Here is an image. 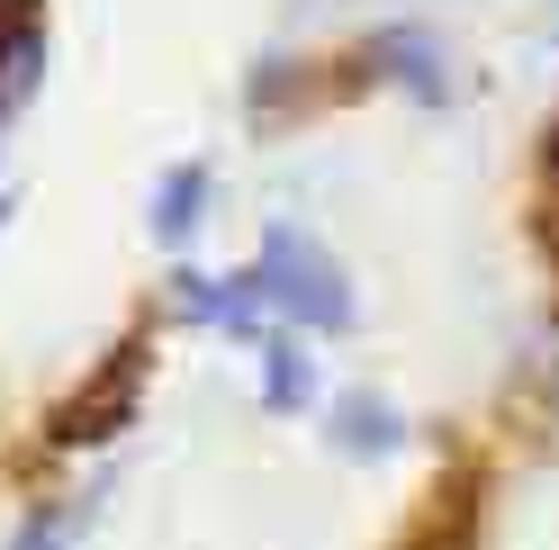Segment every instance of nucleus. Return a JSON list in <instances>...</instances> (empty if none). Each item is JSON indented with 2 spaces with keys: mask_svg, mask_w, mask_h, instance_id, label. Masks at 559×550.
<instances>
[{
  "mask_svg": "<svg viewBox=\"0 0 559 550\" xmlns=\"http://www.w3.org/2000/svg\"><path fill=\"white\" fill-rule=\"evenodd\" d=\"M253 280H262V307L298 334H353L361 325V298H353V271H343L307 226L271 217L262 226V253H253Z\"/></svg>",
  "mask_w": 559,
  "mask_h": 550,
  "instance_id": "f257e3e1",
  "label": "nucleus"
},
{
  "mask_svg": "<svg viewBox=\"0 0 559 550\" xmlns=\"http://www.w3.org/2000/svg\"><path fill=\"white\" fill-rule=\"evenodd\" d=\"M145 380H154V343L127 334L118 352L46 416V442H55V452H99V442H118V433L135 425V406H145Z\"/></svg>",
  "mask_w": 559,
  "mask_h": 550,
  "instance_id": "f03ea898",
  "label": "nucleus"
},
{
  "mask_svg": "<svg viewBox=\"0 0 559 550\" xmlns=\"http://www.w3.org/2000/svg\"><path fill=\"white\" fill-rule=\"evenodd\" d=\"M361 73H370V82H397L415 109H451V99H461L451 55H442L433 27H379V37L361 46Z\"/></svg>",
  "mask_w": 559,
  "mask_h": 550,
  "instance_id": "7ed1b4c3",
  "label": "nucleus"
},
{
  "mask_svg": "<svg viewBox=\"0 0 559 550\" xmlns=\"http://www.w3.org/2000/svg\"><path fill=\"white\" fill-rule=\"evenodd\" d=\"M325 442L343 461H361V469L370 461H397L406 452V416L379 388H343V397H325Z\"/></svg>",
  "mask_w": 559,
  "mask_h": 550,
  "instance_id": "20e7f679",
  "label": "nucleus"
},
{
  "mask_svg": "<svg viewBox=\"0 0 559 550\" xmlns=\"http://www.w3.org/2000/svg\"><path fill=\"white\" fill-rule=\"evenodd\" d=\"M46 82V0H0V118H19Z\"/></svg>",
  "mask_w": 559,
  "mask_h": 550,
  "instance_id": "39448f33",
  "label": "nucleus"
},
{
  "mask_svg": "<svg viewBox=\"0 0 559 550\" xmlns=\"http://www.w3.org/2000/svg\"><path fill=\"white\" fill-rule=\"evenodd\" d=\"M253 361H262V416H307L317 406V352H307L298 325H262Z\"/></svg>",
  "mask_w": 559,
  "mask_h": 550,
  "instance_id": "423d86ee",
  "label": "nucleus"
},
{
  "mask_svg": "<svg viewBox=\"0 0 559 550\" xmlns=\"http://www.w3.org/2000/svg\"><path fill=\"white\" fill-rule=\"evenodd\" d=\"M207 199H217V171H207V163H171L163 181H154V208H145L154 244L190 253V235H199V217H207Z\"/></svg>",
  "mask_w": 559,
  "mask_h": 550,
  "instance_id": "0eeeda50",
  "label": "nucleus"
},
{
  "mask_svg": "<svg viewBox=\"0 0 559 550\" xmlns=\"http://www.w3.org/2000/svg\"><path fill=\"white\" fill-rule=\"evenodd\" d=\"M406 550H478V478H469V488L451 478V488H442V505H433V524L415 533Z\"/></svg>",
  "mask_w": 559,
  "mask_h": 550,
  "instance_id": "6e6552de",
  "label": "nucleus"
},
{
  "mask_svg": "<svg viewBox=\"0 0 559 550\" xmlns=\"http://www.w3.org/2000/svg\"><path fill=\"white\" fill-rule=\"evenodd\" d=\"M163 307L181 325H217V307H226V280L217 271H199V262H171V280H163Z\"/></svg>",
  "mask_w": 559,
  "mask_h": 550,
  "instance_id": "1a4fd4ad",
  "label": "nucleus"
},
{
  "mask_svg": "<svg viewBox=\"0 0 559 550\" xmlns=\"http://www.w3.org/2000/svg\"><path fill=\"white\" fill-rule=\"evenodd\" d=\"M298 91H307V63H298V55H271V63H262V73H253V91H243V109H253V118L271 127V118H280V109H289V99H298Z\"/></svg>",
  "mask_w": 559,
  "mask_h": 550,
  "instance_id": "9d476101",
  "label": "nucleus"
},
{
  "mask_svg": "<svg viewBox=\"0 0 559 550\" xmlns=\"http://www.w3.org/2000/svg\"><path fill=\"white\" fill-rule=\"evenodd\" d=\"M73 524H82V514H55V505H37V514H27V524L10 533V550H73Z\"/></svg>",
  "mask_w": 559,
  "mask_h": 550,
  "instance_id": "9b49d317",
  "label": "nucleus"
},
{
  "mask_svg": "<svg viewBox=\"0 0 559 550\" xmlns=\"http://www.w3.org/2000/svg\"><path fill=\"white\" fill-rule=\"evenodd\" d=\"M542 244H550V262H559V226H550V235H542ZM550 307H559V298H550Z\"/></svg>",
  "mask_w": 559,
  "mask_h": 550,
  "instance_id": "f8f14e48",
  "label": "nucleus"
},
{
  "mask_svg": "<svg viewBox=\"0 0 559 550\" xmlns=\"http://www.w3.org/2000/svg\"><path fill=\"white\" fill-rule=\"evenodd\" d=\"M10 208H19V199H10V190H0V226H10Z\"/></svg>",
  "mask_w": 559,
  "mask_h": 550,
  "instance_id": "ddd939ff",
  "label": "nucleus"
}]
</instances>
